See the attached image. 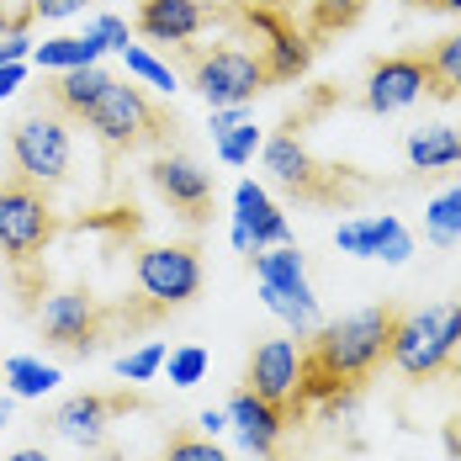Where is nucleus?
Returning <instances> with one entry per match:
<instances>
[{
	"mask_svg": "<svg viewBox=\"0 0 461 461\" xmlns=\"http://www.w3.org/2000/svg\"><path fill=\"white\" fill-rule=\"evenodd\" d=\"M297 345L292 339H266L255 356H249V366H244V387L255 393V398H266V403H276L281 414H303V403H297Z\"/></svg>",
	"mask_w": 461,
	"mask_h": 461,
	"instance_id": "obj_9",
	"label": "nucleus"
},
{
	"mask_svg": "<svg viewBox=\"0 0 461 461\" xmlns=\"http://www.w3.org/2000/svg\"><path fill=\"white\" fill-rule=\"evenodd\" d=\"M276 244H292L286 218L255 181H239V191H233V249L255 255V249H276Z\"/></svg>",
	"mask_w": 461,
	"mask_h": 461,
	"instance_id": "obj_12",
	"label": "nucleus"
},
{
	"mask_svg": "<svg viewBox=\"0 0 461 461\" xmlns=\"http://www.w3.org/2000/svg\"><path fill=\"white\" fill-rule=\"evenodd\" d=\"M11 159H16V176L38 185H59L69 176V159H75V143H69V117L59 106L38 101L27 117H16L11 128Z\"/></svg>",
	"mask_w": 461,
	"mask_h": 461,
	"instance_id": "obj_5",
	"label": "nucleus"
},
{
	"mask_svg": "<svg viewBox=\"0 0 461 461\" xmlns=\"http://www.w3.org/2000/svg\"><path fill=\"white\" fill-rule=\"evenodd\" d=\"M212 22L207 0H143L139 5V32L149 43H191Z\"/></svg>",
	"mask_w": 461,
	"mask_h": 461,
	"instance_id": "obj_16",
	"label": "nucleus"
},
{
	"mask_svg": "<svg viewBox=\"0 0 461 461\" xmlns=\"http://www.w3.org/2000/svg\"><path fill=\"white\" fill-rule=\"evenodd\" d=\"M435 11H461V0H429Z\"/></svg>",
	"mask_w": 461,
	"mask_h": 461,
	"instance_id": "obj_42",
	"label": "nucleus"
},
{
	"mask_svg": "<svg viewBox=\"0 0 461 461\" xmlns=\"http://www.w3.org/2000/svg\"><path fill=\"white\" fill-rule=\"evenodd\" d=\"M414 255V233L403 229L393 212H376L371 218V260H387V266H403Z\"/></svg>",
	"mask_w": 461,
	"mask_h": 461,
	"instance_id": "obj_24",
	"label": "nucleus"
},
{
	"mask_svg": "<svg viewBox=\"0 0 461 461\" xmlns=\"http://www.w3.org/2000/svg\"><path fill=\"white\" fill-rule=\"evenodd\" d=\"M75 11H86V0H32V16H43V22H64Z\"/></svg>",
	"mask_w": 461,
	"mask_h": 461,
	"instance_id": "obj_35",
	"label": "nucleus"
},
{
	"mask_svg": "<svg viewBox=\"0 0 461 461\" xmlns=\"http://www.w3.org/2000/svg\"><path fill=\"white\" fill-rule=\"evenodd\" d=\"M38 329L53 350H69V356H91L101 345V329H106V308L95 303L91 292H53L38 313Z\"/></svg>",
	"mask_w": 461,
	"mask_h": 461,
	"instance_id": "obj_8",
	"label": "nucleus"
},
{
	"mask_svg": "<svg viewBox=\"0 0 461 461\" xmlns=\"http://www.w3.org/2000/svg\"><path fill=\"white\" fill-rule=\"evenodd\" d=\"M122 64H128V75H139L143 86H154V91H176V75H170V69H165V64H159V59H154V53H143L139 43H128L122 48Z\"/></svg>",
	"mask_w": 461,
	"mask_h": 461,
	"instance_id": "obj_28",
	"label": "nucleus"
},
{
	"mask_svg": "<svg viewBox=\"0 0 461 461\" xmlns=\"http://www.w3.org/2000/svg\"><path fill=\"white\" fill-rule=\"evenodd\" d=\"M424 239H429V244H456L461 239V185L440 191V196L424 207Z\"/></svg>",
	"mask_w": 461,
	"mask_h": 461,
	"instance_id": "obj_26",
	"label": "nucleus"
},
{
	"mask_svg": "<svg viewBox=\"0 0 461 461\" xmlns=\"http://www.w3.org/2000/svg\"><path fill=\"white\" fill-rule=\"evenodd\" d=\"M91 32H95V38H101L106 48H117V53H122V48L133 43V38H128V22H122V16H95V22H91Z\"/></svg>",
	"mask_w": 461,
	"mask_h": 461,
	"instance_id": "obj_34",
	"label": "nucleus"
},
{
	"mask_svg": "<svg viewBox=\"0 0 461 461\" xmlns=\"http://www.w3.org/2000/svg\"><path fill=\"white\" fill-rule=\"evenodd\" d=\"M424 69H429V86H424L429 95H440V101L461 95V32H451V38H440V43L429 48Z\"/></svg>",
	"mask_w": 461,
	"mask_h": 461,
	"instance_id": "obj_22",
	"label": "nucleus"
},
{
	"mask_svg": "<svg viewBox=\"0 0 461 461\" xmlns=\"http://www.w3.org/2000/svg\"><path fill=\"white\" fill-rule=\"evenodd\" d=\"M59 233V218H53V202L38 181L27 176H5L0 181V255L5 266L16 271V281L32 292V266L43 260L48 239Z\"/></svg>",
	"mask_w": 461,
	"mask_h": 461,
	"instance_id": "obj_2",
	"label": "nucleus"
},
{
	"mask_svg": "<svg viewBox=\"0 0 461 461\" xmlns=\"http://www.w3.org/2000/svg\"><path fill=\"white\" fill-rule=\"evenodd\" d=\"M260 297H266V308L286 319L297 329V339H308L313 329H319V297H313V286L303 281V286H260Z\"/></svg>",
	"mask_w": 461,
	"mask_h": 461,
	"instance_id": "obj_20",
	"label": "nucleus"
},
{
	"mask_svg": "<svg viewBox=\"0 0 461 461\" xmlns=\"http://www.w3.org/2000/svg\"><path fill=\"white\" fill-rule=\"evenodd\" d=\"M11 424V398H0V429Z\"/></svg>",
	"mask_w": 461,
	"mask_h": 461,
	"instance_id": "obj_41",
	"label": "nucleus"
},
{
	"mask_svg": "<svg viewBox=\"0 0 461 461\" xmlns=\"http://www.w3.org/2000/svg\"><path fill=\"white\" fill-rule=\"evenodd\" d=\"M27 22H32V5H27L22 16H11V27L0 32V64H22V59L32 53V43H27Z\"/></svg>",
	"mask_w": 461,
	"mask_h": 461,
	"instance_id": "obj_32",
	"label": "nucleus"
},
{
	"mask_svg": "<svg viewBox=\"0 0 461 461\" xmlns=\"http://www.w3.org/2000/svg\"><path fill=\"white\" fill-rule=\"evenodd\" d=\"M456 345H461V303H435V308H419V313H398L387 361L409 382H435V376H446Z\"/></svg>",
	"mask_w": 461,
	"mask_h": 461,
	"instance_id": "obj_3",
	"label": "nucleus"
},
{
	"mask_svg": "<svg viewBox=\"0 0 461 461\" xmlns=\"http://www.w3.org/2000/svg\"><path fill=\"white\" fill-rule=\"evenodd\" d=\"M266 170H271V181L286 185V191L303 196V202H329V196H339L334 170L313 165V154L303 149L297 133H276V139L266 143Z\"/></svg>",
	"mask_w": 461,
	"mask_h": 461,
	"instance_id": "obj_10",
	"label": "nucleus"
},
{
	"mask_svg": "<svg viewBox=\"0 0 461 461\" xmlns=\"http://www.w3.org/2000/svg\"><path fill=\"white\" fill-rule=\"evenodd\" d=\"M223 414H229V424L239 429L244 451H255V456H276V440H281V429H286V414H281L276 403H266V398H255L249 387H239Z\"/></svg>",
	"mask_w": 461,
	"mask_h": 461,
	"instance_id": "obj_17",
	"label": "nucleus"
},
{
	"mask_svg": "<svg viewBox=\"0 0 461 461\" xmlns=\"http://www.w3.org/2000/svg\"><path fill=\"white\" fill-rule=\"evenodd\" d=\"M149 176H154L159 196L181 212L185 223H207V212H212V181H207V170H202L196 159H185V154H165V159L149 165Z\"/></svg>",
	"mask_w": 461,
	"mask_h": 461,
	"instance_id": "obj_13",
	"label": "nucleus"
},
{
	"mask_svg": "<svg viewBox=\"0 0 461 461\" xmlns=\"http://www.w3.org/2000/svg\"><path fill=\"white\" fill-rule=\"evenodd\" d=\"M446 371L456 376V387H461V345H456V356H451V366H446Z\"/></svg>",
	"mask_w": 461,
	"mask_h": 461,
	"instance_id": "obj_40",
	"label": "nucleus"
},
{
	"mask_svg": "<svg viewBox=\"0 0 461 461\" xmlns=\"http://www.w3.org/2000/svg\"><path fill=\"white\" fill-rule=\"evenodd\" d=\"M159 461H229V456L212 446V435H202V429H181V435H170V446H165V456Z\"/></svg>",
	"mask_w": 461,
	"mask_h": 461,
	"instance_id": "obj_27",
	"label": "nucleus"
},
{
	"mask_svg": "<svg viewBox=\"0 0 461 461\" xmlns=\"http://www.w3.org/2000/svg\"><path fill=\"white\" fill-rule=\"evenodd\" d=\"M5 461H53L48 451H38V446H27V451H11Z\"/></svg>",
	"mask_w": 461,
	"mask_h": 461,
	"instance_id": "obj_39",
	"label": "nucleus"
},
{
	"mask_svg": "<svg viewBox=\"0 0 461 461\" xmlns=\"http://www.w3.org/2000/svg\"><path fill=\"white\" fill-rule=\"evenodd\" d=\"M22 80H27V64H0V101L16 91Z\"/></svg>",
	"mask_w": 461,
	"mask_h": 461,
	"instance_id": "obj_37",
	"label": "nucleus"
},
{
	"mask_svg": "<svg viewBox=\"0 0 461 461\" xmlns=\"http://www.w3.org/2000/svg\"><path fill=\"white\" fill-rule=\"evenodd\" d=\"M5 382H11V398H43L59 387V366H43L32 356H11L5 361Z\"/></svg>",
	"mask_w": 461,
	"mask_h": 461,
	"instance_id": "obj_25",
	"label": "nucleus"
},
{
	"mask_svg": "<svg viewBox=\"0 0 461 461\" xmlns=\"http://www.w3.org/2000/svg\"><path fill=\"white\" fill-rule=\"evenodd\" d=\"M5 27H11V16H5V5H0V32H5Z\"/></svg>",
	"mask_w": 461,
	"mask_h": 461,
	"instance_id": "obj_44",
	"label": "nucleus"
},
{
	"mask_svg": "<svg viewBox=\"0 0 461 461\" xmlns=\"http://www.w3.org/2000/svg\"><path fill=\"white\" fill-rule=\"evenodd\" d=\"M233 5H281V0H233Z\"/></svg>",
	"mask_w": 461,
	"mask_h": 461,
	"instance_id": "obj_43",
	"label": "nucleus"
},
{
	"mask_svg": "<svg viewBox=\"0 0 461 461\" xmlns=\"http://www.w3.org/2000/svg\"><path fill=\"white\" fill-rule=\"evenodd\" d=\"M429 86V69H424V53H398V59H382V64H371L366 75V106L376 117H387V112H403V106H414L419 95Z\"/></svg>",
	"mask_w": 461,
	"mask_h": 461,
	"instance_id": "obj_14",
	"label": "nucleus"
},
{
	"mask_svg": "<svg viewBox=\"0 0 461 461\" xmlns=\"http://www.w3.org/2000/svg\"><path fill=\"white\" fill-rule=\"evenodd\" d=\"M101 53L106 43L95 38L91 27H86V38H48V43L32 48V59H38V69H80V64H101Z\"/></svg>",
	"mask_w": 461,
	"mask_h": 461,
	"instance_id": "obj_21",
	"label": "nucleus"
},
{
	"mask_svg": "<svg viewBox=\"0 0 461 461\" xmlns=\"http://www.w3.org/2000/svg\"><path fill=\"white\" fill-rule=\"evenodd\" d=\"M122 409H133V398L75 393V398H64V403L53 409V429H59L64 440H75V446H101V435H106V419L122 414Z\"/></svg>",
	"mask_w": 461,
	"mask_h": 461,
	"instance_id": "obj_15",
	"label": "nucleus"
},
{
	"mask_svg": "<svg viewBox=\"0 0 461 461\" xmlns=\"http://www.w3.org/2000/svg\"><path fill=\"white\" fill-rule=\"evenodd\" d=\"M393 329H398L393 303H371L334 323H319L308 334V350L297 356V403L308 409L334 393H361V382H371V371L387 361Z\"/></svg>",
	"mask_w": 461,
	"mask_h": 461,
	"instance_id": "obj_1",
	"label": "nucleus"
},
{
	"mask_svg": "<svg viewBox=\"0 0 461 461\" xmlns=\"http://www.w3.org/2000/svg\"><path fill=\"white\" fill-rule=\"evenodd\" d=\"M207 376V350L202 345H181L176 356H170V382L176 387H196Z\"/></svg>",
	"mask_w": 461,
	"mask_h": 461,
	"instance_id": "obj_30",
	"label": "nucleus"
},
{
	"mask_svg": "<svg viewBox=\"0 0 461 461\" xmlns=\"http://www.w3.org/2000/svg\"><path fill=\"white\" fill-rule=\"evenodd\" d=\"M191 86L207 95V106H249L255 95L271 86V69L249 48H212V53L196 59Z\"/></svg>",
	"mask_w": 461,
	"mask_h": 461,
	"instance_id": "obj_7",
	"label": "nucleus"
},
{
	"mask_svg": "<svg viewBox=\"0 0 461 461\" xmlns=\"http://www.w3.org/2000/svg\"><path fill=\"white\" fill-rule=\"evenodd\" d=\"M133 281H139L143 303L154 313H165V308H181L202 292V260L191 244H149L133 260Z\"/></svg>",
	"mask_w": 461,
	"mask_h": 461,
	"instance_id": "obj_6",
	"label": "nucleus"
},
{
	"mask_svg": "<svg viewBox=\"0 0 461 461\" xmlns=\"http://www.w3.org/2000/svg\"><path fill=\"white\" fill-rule=\"evenodd\" d=\"M86 122H91V133L101 139L106 154H128V149H143V143H159L176 128L165 112L149 106V95L133 80H106V91L95 95Z\"/></svg>",
	"mask_w": 461,
	"mask_h": 461,
	"instance_id": "obj_4",
	"label": "nucleus"
},
{
	"mask_svg": "<svg viewBox=\"0 0 461 461\" xmlns=\"http://www.w3.org/2000/svg\"><path fill=\"white\" fill-rule=\"evenodd\" d=\"M196 429H202V435H218V429H229V414H218V409H207V414L196 419Z\"/></svg>",
	"mask_w": 461,
	"mask_h": 461,
	"instance_id": "obj_38",
	"label": "nucleus"
},
{
	"mask_svg": "<svg viewBox=\"0 0 461 461\" xmlns=\"http://www.w3.org/2000/svg\"><path fill=\"white\" fill-rule=\"evenodd\" d=\"M106 69L101 64H80V69H64L53 86H48V106H59L64 117H80L86 122V112L95 106V95L106 91Z\"/></svg>",
	"mask_w": 461,
	"mask_h": 461,
	"instance_id": "obj_18",
	"label": "nucleus"
},
{
	"mask_svg": "<svg viewBox=\"0 0 461 461\" xmlns=\"http://www.w3.org/2000/svg\"><path fill=\"white\" fill-rule=\"evenodd\" d=\"M218 143V159L223 165H249V154L260 149V128L255 122H239L233 133H223V139H212Z\"/></svg>",
	"mask_w": 461,
	"mask_h": 461,
	"instance_id": "obj_29",
	"label": "nucleus"
},
{
	"mask_svg": "<svg viewBox=\"0 0 461 461\" xmlns=\"http://www.w3.org/2000/svg\"><path fill=\"white\" fill-rule=\"evenodd\" d=\"M249 260H255V276H260V286H303V281H308V266H303V255H297L292 244L255 249Z\"/></svg>",
	"mask_w": 461,
	"mask_h": 461,
	"instance_id": "obj_23",
	"label": "nucleus"
},
{
	"mask_svg": "<svg viewBox=\"0 0 461 461\" xmlns=\"http://www.w3.org/2000/svg\"><path fill=\"white\" fill-rule=\"evenodd\" d=\"M403 154H409V165L424 170V176H435V170H456L461 165V133L456 128H446V122H429V128L409 133Z\"/></svg>",
	"mask_w": 461,
	"mask_h": 461,
	"instance_id": "obj_19",
	"label": "nucleus"
},
{
	"mask_svg": "<svg viewBox=\"0 0 461 461\" xmlns=\"http://www.w3.org/2000/svg\"><path fill=\"white\" fill-rule=\"evenodd\" d=\"M419 5H429V0H419Z\"/></svg>",
	"mask_w": 461,
	"mask_h": 461,
	"instance_id": "obj_45",
	"label": "nucleus"
},
{
	"mask_svg": "<svg viewBox=\"0 0 461 461\" xmlns=\"http://www.w3.org/2000/svg\"><path fill=\"white\" fill-rule=\"evenodd\" d=\"M239 122H249V117H244V106H212V139L233 133Z\"/></svg>",
	"mask_w": 461,
	"mask_h": 461,
	"instance_id": "obj_36",
	"label": "nucleus"
},
{
	"mask_svg": "<svg viewBox=\"0 0 461 461\" xmlns=\"http://www.w3.org/2000/svg\"><path fill=\"white\" fill-rule=\"evenodd\" d=\"M159 366H165V345H159V339H154V345H139L133 356H122V361H117V371H122L128 382H149Z\"/></svg>",
	"mask_w": 461,
	"mask_h": 461,
	"instance_id": "obj_31",
	"label": "nucleus"
},
{
	"mask_svg": "<svg viewBox=\"0 0 461 461\" xmlns=\"http://www.w3.org/2000/svg\"><path fill=\"white\" fill-rule=\"evenodd\" d=\"M334 244H339L345 255H361V260H371V218H356V223H339V233H334Z\"/></svg>",
	"mask_w": 461,
	"mask_h": 461,
	"instance_id": "obj_33",
	"label": "nucleus"
},
{
	"mask_svg": "<svg viewBox=\"0 0 461 461\" xmlns=\"http://www.w3.org/2000/svg\"><path fill=\"white\" fill-rule=\"evenodd\" d=\"M239 16H244V27L249 32H260L266 38V69H271V80H297L303 69H308V59H313V48L297 38V27L286 22V11L281 5H239Z\"/></svg>",
	"mask_w": 461,
	"mask_h": 461,
	"instance_id": "obj_11",
	"label": "nucleus"
}]
</instances>
